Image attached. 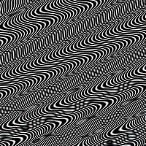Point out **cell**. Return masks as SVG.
Returning <instances> with one entry per match:
<instances>
[{"label": "cell", "instance_id": "1", "mask_svg": "<svg viewBox=\"0 0 146 146\" xmlns=\"http://www.w3.org/2000/svg\"><path fill=\"white\" fill-rule=\"evenodd\" d=\"M145 64H143L140 67H139V71H140V74H146V71L145 70Z\"/></svg>", "mask_w": 146, "mask_h": 146}, {"label": "cell", "instance_id": "3", "mask_svg": "<svg viewBox=\"0 0 146 146\" xmlns=\"http://www.w3.org/2000/svg\"><path fill=\"white\" fill-rule=\"evenodd\" d=\"M138 100H139V96H135V97H133V98L130 99V100H128V102L129 101L130 102H133L137 101Z\"/></svg>", "mask_w": 146, "mask_h": 146}, {"label": "cell", "instance_id": "4", "mask_svg": "<svg viewBox=\"0 0 146 146\" xmlns=\"http://www.w3.org/2000/svg\"><path fill=\"white\" fill-rule=\"evenodd\" d=\"M40 140H41V137H37V138H35L32 140V143H36L37 142H39Z\"/></svg>", "mask_w": 146, "mask_h": 146}, {"label": "cell", "instance_id": "5", "mask_svg": "<svg viewBox=\"0 0 146 146\" xmlns=\"http://www.w3.org/2000/svg\"><path fill=\"white\" fill-rule=\"evenodd\" d=\"M139 86L141 87V88H143V91H142V94H143L146 90V85H139Z\"/></svg>", "mask_w": 146, "mask_h": 146}, {"label": "cell", "instance_id": "6", "mask_svg": "<svg viewBox=\"0 0 146 146\" xmlns=\"http://www.w3.org/2000/svg\"><path fill=\"white\" fill-rule=\"evenodd\" d=\"M51 132H49V133H48V134H46V135H43L44 136V138H48V137H50L51 136Z\"/></svg>", "mask_w": 146, "mask_h": 146}, {"label": "cell", "instance_id": "2", "mask_svg": "<svg viewBox=\"0 0 146 146\" xmlns=\"http://www.w3.org/2000/svg\"><path fill=\"white\" fill-rule=\"evenodd\" d=\"M96 116V114L91 115H89V116H88V117H86V121H89L90 120L92 119V118H95Z\"/></svg>", "mask_w": 146, "mask_h": 146}, {"label": "cell", "instance_id": "7", "mask_svg": "<svg viewBox=\"0 0 146 146\" xmlns=\"http://www.w3.org/2000/svg\"><path fill=\"white\" fill-rule=\"evenodd\" d=\"M87 137H88V134H87V135H84V136H83V137H82V139H84V138Z\"/></svg>", "mask_w": 146, "mask_h": 146}]
</instances>
